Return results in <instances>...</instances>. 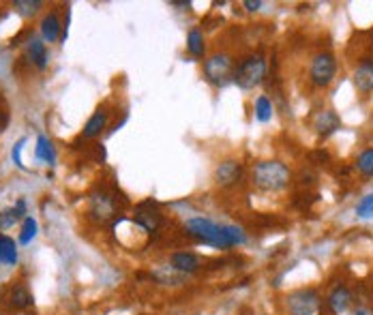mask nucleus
Masks as SVG:
<instances>
[{
	"mask_svg": "<svg viewBox=\"0 0 373 315\" xmlns=\"http://www.w3.org/2000/svg\"><path fill=\"white\" fill-rule=\"evenodd\" d=\"M354 86L360 95H369L373 91V61L365 59L354 71Z\"/></svg>",
	"mask_w": 373,
	"mask_h": 315,
	"instance_id": "obj_11",
	"label": "nucleus"
},
{
	"mask_svg": "<svg viewBox=\"0 0 373 315\" xmlns=\"http://www.w3.org/2000/svg\"><path fill=\"white\" fill-rule=\"evenodd\" d=\"M43 3L41 0H15L13 9L22 15V17H35L41 11Z\"/></svg>",
	"mask_w": 373,
	"mask_h": 315,
	"instance_id": "obj_21",
	"label": "nucleus"
},
{
	"mask_svg": "<svg viewBox=\"0 0 373 315\" xmlns=\"http://www.w3.org/2000/svg\"><path fill=\"white\" fill-rule=\"evenodd\" d=\"M264 77H266V59L262 54L247 56V59H243L236 65V71H234V82L243 91H251L255 86H260Z\"/></svg>",
	"mask_w": 373,
	"mask_h": 315,
	"instance_id": "obj_3",
	"label": "nucleus"
},
{
	"mask_svg": "<svg viewBox=\"0 0 373 315\" xmlns=\"http://www.w3.org/2000/svg\"><path fill=\"white\" fill-rule=\"evenodd\" d=\"M356 169L363 176L373 178V148H367L356 157Z\"/></svg>",
	"mask_w": 373,
	"mask_h": 315,
	"instance_id": "obj_23",
	"label": "nucleus"
},
{
	"mask_svg": "<svg viewBox=\"0 0 373 315\" xmlns=\"http://www.w3.org/2000/svg\"><path fill=\"white\" fill-rule=\"evenodd\" d=\"M107 121H109V112L105 109V107H99L93 116L89 118V123L84 125V131H82V135L84 137H97V135H101L103 133V129L107 127Z\"/></svg>",
	"mask_w": 373,
	"mask_h": 315,
	"instance_id": "obj_14",
	"label": "nucleus"
},
{
	"mask_svg": "<svg viewBox=\"0 0 373 315\" xmlns=\"http://www.w3.org/2000/svg\"><path fill=\"white\" fill-rule=\"evenodd\" d=\"M24 141L26 139H20L17 144H15V148H13V161H15V165L20 169H24V163H22V146H24Z\"/></svg>",
	"mask_w": 373,
	"mask_h": 315,
	"instance_id": "obj_27",
	"label": "nucleus"
},
{
	"mask_svg": "<svg viewBox=\"0 0 373 315\" xmlns=\"http://www.w3.org/2000/svg\"><path fill=\"white\" fill-rule=\"evenodd\" d=\"M35 157H37L39 161H43V163H54L56 151H54V144H52L50 137H45V135H39V137H37Z\"/></svg>",
	"mask_w": 373,
	"mask_h": 315,
	"instance_id": "obj_20",
	"label": "nucleus"
},
{
	"mask_svg": "<svg viewBox=\"0 0 373 315\" xmlns=\"http://www.w3.org/2000/svg\"><path fill=\"white\" fill-rule=\"evenodd\" d=\"M5 125H7V114H5L3 109H0V131L5 129Z\"/></svg>",
	"mask_w": 373,
	"mask_h": 315,
	"instance_id": "obj_29",
	"label": "nucleus"
},
{
	"mask_svg": "<svg viewBox=\"0 0 373 315\" xmlns=\"http://www.w3.org/2000/svg\"><path fill=\"white\" fill-rule=\"evenodd\" d=\"M187 52L193 56V59H204L206 54V41H204V33L199 28H191L187 35Z\"/></svg>",
	"mask_w": 373,
	"mask_h": 315,
	"instance_id": "obj_18",
	"label": "nucleus"
},
{
	"mask_svg": "<svg viewBox=\"0 0 373 315\" xmlns=\"http://www.w3.org/2000/svg\"><path fill=\"white\" fill-rule=\"evenodd\" d=\"M243 174H245V167L238 159H225V161L217 163V167L213 171V180H215L217 187L229 189V187L241 183Z\"/></svg>",
	"mask_w": 373,
	"mask_h": 315,
	"instance_id": "obj_7",
	"label": "nucleus"
},
{
	"mask_svg": "<svg viewBox=\"0 0 373 315\" xmlns=\"http://www.w3.org/2000/svg\"><path fill=\"white\" fill-rule=\"evenodd\" d=\"M0 262L7 266L17 264V245L7 234H0Z\"/></svg>",
	"mask_w": 373,
	"mask_h": 315,
	"instance_id": "obj_19",
	"label": "nucleus"
},
{
	"mask_svg": "<svg viewBox=\"0 0 373 315\" xmlns=\"http://www.w3.org/2000/svg\"><path fill=\"white\" fill-rule=\"evenodd\" d=\"M9 305L15 311H26V309H31L35 305V300H33V294L28 292L26 285L17 283V285H13L11 292H9Z\"/></svg>",
	"mask_w": 373,
	"mask_h": 315,
	"instance_id": "obj_15",
	"label": "nucleus"
},
{
	"mask_svg": "<svg viewBox=\"0 0 373 315\" xmlns=\"http://www.w3.org/2000/svg\"><path fill=\"white\" fill-rule=\"evenodd\" d=\"M255 118L260 123H268L273 118V103L264 95H260L255 99Z\"/></svg>",
	"mask_w": 373,
	"mask_h": 315,
	"instance_id": "obj_22",
	"label": "nucleus"
},
{
	"mask_svg": "<svg viewBox=\"0 0 373 315\" xmlns=\"http://www.w3.org/2000/svg\"><path fill=\"white\" fill-rule=\"evenodd\" d=\"M356 315H369V311H367V309H358Z\"/></svg>",
	"mask_w": 373,
	"mask_h": 315,
	"instance_id": "obj_30",
	"label": "nucleus"
},
{
	"mask_svg": "<svg viewBox=\"0 0 373 315\" xmlns=\"http://www.w3.org/2000/svg\"><path fill=\"white\" fill-rule=\"evenodd\" d=\"M352 305V292L346 288V285H339V288H335L328 296V307L335 315H343Z\"/></svg>",
	"mask_w": 373,
	"mask_h": 315,
	"instance_id": "obj_13",
	"label": "nucleus"
},
{
	"mask_svg": "<svg viewBox=\"0 0 373 315\" xmlns=\"http://www.w3.org/2000/svg\"><path fill=\"white\" fill-rule=\"evenodd\" d=\"M133 223L139 227L142 232L153 234V232H157L159 227H161V223H163V217H161L159 208H157L153 202H144V204H139V206L135 208Z\"/></svg>",
	"mask_w": 373,
	"mask_h": 315,
	"instance_id": "obj_8",
	"label": "nucleus"
},
{
	"mask_svg": "<svg viewBox=\"0 0 373 315\" xmlns=\"http://www.w3.org/2000/svg\"><path fill=\"white\" fill-rule=\"evenodd\" d=\"M285 309L290 315H315L320 309V294L311 288L290 292L285 296Z\"/></svg>",
	"mask_w": 373,
	"mask_h": 315,
	"instance_id": "obj_6",
	"label": "nucleus"
},
{
	"mask_svg": "<svg viewBox=\"0 0 373 315\" xmlns=\"http://www.w3.org/2000/svg\"><path fill=\"white\" fill-rule=\"evenodd\" d=\"M35 236H37V221H35L33 217H24L22 232H20V243H22V245H28Z\"/></svg>",
	"mask_w": 373,
	"mask_h": 315,
	"instance_id": "obj_24",
	"label": "nucleus"
},
{
	"mask_svg": "<svg viewBox=\"0 0 373 315\" xmlns=\"http://www.w3.org/2000/svg\"><path fill=\"white\" fill-rule=\"evenodd\" d=\"M91 215L95 221L99 223H107L116 217V202H114V197L107 193H93L91 197Z\"/></svg>",
	"mask_w": 373,
	"mask_h": 315,
	"instance_id": "obj_9",
	"label": "nucleus"
},
{
	"mask_svg": "<svg viewBox=\"0 0 373 315\" xmlns=\"http://www.w3.org/2000/svg\"><path fill=\"white\" fill-rule=\"evenodd\" d=\"M61 33H63V24L59 20L56 13H47L43 20H41V37L43 41L47 43H56L61 39Z\"/></svg>",
	"mask_w": 373,
	"mask_h": 315,
	"instance_id": "obj_16",
	"label": "nucleus"
},
{
	"mask_svg": "<svg viewBox=\"0 0 373 315\" xmlns=\"http://www.w3.org/2000/svg\"><path fill=\"white\" fill-rule=\"evenodd\" d=\"M243 5L247 7V11H257V9L262 7V3H260V0H245Z\"/></svg>",
	"mask_w": 373,
	"mask_h": 315,
	"instance_id": "obj_28",
	"label": "nucleus"
},
{
	"mask_svg": "<svg viewBox=\"0 0 373 315\" xmlns=\"http://www.w3.org/2000/svg\"><path fill=\"white\" fill-rule=\"evenodd\" d=\"M292 180L290 167L281 161H260L255 163L251 169V183L255 189H260L264 193H279Z\"/></svg>",
	"mask_w": 373,
	"mask_h": 315,
	"instance_id": "obj_2",
	"label": "nucleus"
},
{
	"mask_svg": "<svg viewBox=\"0 0 373 315\" xmlns=\"http://www.w3.org/2000/svg\"><path fill=\"white\" fill-rule=\"evenodd\" d=\"M337 75V61L330 52H320L318 56H313L311 67H309V79L318 89H326V86L335 79Z\"/></svg>",
	"mask_w": 373,
	"mask_h": 315,
	"instance_id": "obj_5",
	"label": "nucleus"
},
{
	"mask_svg": "<svg viewBox=\"0 0 373 315\" xmlns=\"http://www.w3.org/2000/svg\"><path fill=\"white\" fill-rule=\"evenodd\" d=\"M28 59L37 69H45L47 67V47L41 39L33 37L28 41Z\"/></svg>",
	"mask_w": 373,
	"mask_h": 315,
	"instance_id": "obj_17",
	"label": "nucleus"
},
{
	"mask_svg": "<svg viewBox=\"0 0 373 315\" xmlns=\"http://www.w3.org/2000/svg\"><path fill=\"white\" fill-rule=\"evenodd\" d=\"M339 127H341V118L337 116V114H335L333 109H324V112H320L318 116H315V121H313V129L318 131L320 137H328V135H333Z\"/></svg>",
	"mask_w": 373,
	"mask_h": 315,
	"instance_id": "obj_12",
	"label": "nucleus"
},
{
	"mask_svg": "<svg viewBox=\"0 0 373 315\" xmlns=\"http://www.w3.org/2000/svg\"><path fill=\"white\" fill-rule=\"evenodd\" d=\"M356 217L360 219H373V193L365 195L356 204Z\"/></svg>",
	"mask_w": 373,
	"mask_h": 315,
	"instance_id": "obj_26",
	"label": "nucleus"
},
{
	"mask_svg": "<svg viewBox=\"0 0 373 315\" xmlns=\"http://www.w3.org/2000/svg\"><path fill=\"white\" fill-rule=\"evenodd\" d=\"M22 217L24 215L15 206L13 208H5L3 213H0V232H5V230H9V227H13Z\"/></svg>",
	"mask_w": 373,
	"mask_h": 315,
	"instance_id": "obj_25",
	"label": "nucleus"
},
{
	"mask_svg": "<svg viewBox=\"0 0 373 315\" xmlns=\"http://www.w3.org/2000/svg\"><path fill=\"white\" fill-rule=\"evenodd\" d=\"M185 232L204 243L208 247H215V249H232V247H238L243 245L247 238H245V232L236 225H219L206 217H191L187 219L185 223Z\"/></svg>",
	"mask_w": 373,
	"mask_h": 315,
	"instance_id": "obj_1",
	"label": "nucleus"
},
{
	"mask_svg": "<svg viewBox=\"0 0 373 315\" xmlns=\"http://www.w3.org/2000/svg\"><path fill=\"white\" fill-rule=\"evenodd\" d=\"M169 266L187 277V275H193L202 268V257L197 253H191V251H176L169 255Z\"/></svg>",
	"mask_w": 373,
	"mask_h": 315,
	"instance_id": "obj_10",
	"label": "nucleus"
},
{
	"mask_svg": "<svg viewBox=\"0 0 373 315\" xmlns=\"http://www.w3.org/2000/svg\"><path fill=\"white\" fill-rule=\"evenodd\" d=\"M234 71H236V63L227 52H215L204 61V77L208 84L217 86V89L225 86L229 77H234Z\"/></svg>",
	"mask_w": 373,
	"mask_h": 315,
	"instance_id": "obj_4",
	"label": "nucleus"
}]
</instances>
